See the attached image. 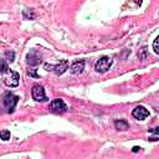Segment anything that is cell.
Instances as JSON below:
<instances>
[{
	"mask_svg": "<svg viewBox=\"0 0 159 159\" xmlns=\"http://www.w3.org/2000/svg\"><path fill=\"white\" fill-rule=\"evenodd\" d=\"M43 67H45V70H46V71L55 72L57 76H60V75L65 73V72L68 70V61H67V60H63V61H61V62H60V63H57V65L45 63V65H43Z\"/></svg>",
	"mask_w": 159,
	"mask_h": 159,
	"instance_id": "cell-1",
	"label": "cell"
},
{
	"mask_svg": "<svg viewBox=\"0 0 159 159\" xmlns=\"http://www.w3.org/2000/svg\"><path fill=\"white\" fill-rule=\"evenodd\" d=\"M2 75H4V82H5L6 86H9V87H17V86H19L20 75H19L16 71L7 70V71L4 72Z\"/></svg>",
	"mask_w": 159,
	"mask_h": 159,
	"instance_id": "cell-2",
	"label": "cell"
},
{
	"mask_svg": "<svg viewBox=\"0 0 159 159\" xmlns=\"http://www.w3.org/2000/svg\"><path fill=\"white\" fill-rule=\"evenodd\" d=\"M17 101H19V97L15 96L11 92H6L4 94V97H2V103H4V106H5V108L7 109L9 113H12L14 112V108H15Z\"/></svg>",
	"mask_w": 159,
	"mask_h": 159,
	"instance_id": "cell-3",
	"label": "cell"
},
{
	"mask_svg": "<svg viewBox=\"0 0 159 159\" xmlns=\"http://www.w3.org/2000/svg\"><path fill=\"white\" fill-rule=\"evenodd\" d=\"M112 66V58L108 57V56H103L101 57L97 62H96V66H94V70L99 73H104L109 70V67Z\"/></svg>",
	"mask_w": 159,
	"mask_h": 159,
	"instance_id": "cell-4",
	"label": "cell"
},
{
	"mask_svg": "<svg viewBox=\"0 0 159 159\" xmlns=\"http://www.w3.org/2000/svg\"><path fill=\"white\" fill-rule=\"evenodd\" d=\"M50 109H51L53 113L61 114V113L67 112L68 108H67L66 103H65L62 99H60V98H55V99H52L51 103H50Z\"/></svg>",
	"mask_w": 159,
	"mask_h": 159,
	"instance_id": "cell-5",
	"label": "cell"
},
{
	"mask_svg": "<svg viewBox=\"0 0 159 159\" xmlns=\"http://www.w3.org/2000/svg\"><path fill=\"white\" fill-rule=\"evenodd\" d=\"M31 96H32V98H34L35 101H37V102H46V101H47L45 89H43V87L40 86V84H35V86L32 87Z\"/></svg>",
	"mask_w": 159,
	"mask_h": 159,
	"instance_id": "cell-6",
	"label": "cell"
},
{
	"mask_svg": "<svg viewBox=\"0 0 159 159\" xmlns=\"http://www.w3.org/2000/svg\"><path fill=\"white\" fill-rule=\"evenodd\" d=\"M26 61L30 66H37L39 63H41L42 60H41V55L36 50H31L26 56Z\"/></svg>",
	"mask_w": 159,
	"mask_h": 159,
	"instance_id": "cell-7",
	"label": "cell"
},
{
	"mask_svg": "<svg viewBox=\"0 0 159 159\" xmlns=\"http://www.w3.org/2000/svg\"><path fill=\"white\" fill-rule=\"evenodd\" d=\"M132 116H133L135 119L143 120V119H145V118L149 116V111H148L145 107H143V106H138V107H135V108L133 109Z\"/></svg>",
	"mask_w": 159,
	"mask_h": 159,
	"instance_id": "cell-8",
	"label": "cell"
},
{
	"mask_svg": "<svg viewBox=\"0 0 159 159\" xmlns=\"http://www.w3.org/2000/svg\"><path fill=\"white\" fill-rule=\"evenodd\" d=\"M83 68H84V61H82V60L81 61H75L70 67V72L72 75H80V73H82Z\"/></svg>",
	"mask_w": 159,
	"mask_h": 159,
	"instance_id": "cell-9",
	"label": "cell"
},
{
	"mask_svg": "<svg viewBox=\"0 0 159 159\" xmlns=\"http://www.w3.org/2000/svg\"><path fill=\"white\" fill-rule=\"evenodd\" d=\"M114 127H116V129H118V130H127V129L129 128V124H128L127 120L119 119V120H116V122H114Z\"/></svg>",
	"mask_w": 159,
	"mask_h": 159,
	"instance_id": "cell-10",
	"label": "cell"
},
{
	"mask_svg": "<svg viewBox=\"0 0 159 159\" xmlns=\"http://www.w3.org/2000/svg\"><path fill=\"white\" fill-rule=\"evenodd\" d=\"M7 70H9V66H7L6 61H5L4 58H1V57H0V72H1V73H4V72H6Z\"/></svg>",
	"mask_w": 159,
	"mask_h": 159,
	"instance_id": "cell-11",
	"label": "cell"
},
{
	"mask_svg": "<svg viewBox=\"0 0 159 159\" xmlns=\"http://www.w3.org/2000/svg\"><path fill=\"white\" fill-rule=\"evenodd\" d=\"M0 138H1L2 140H9V139H10V132L6 130V129L1 130V132H0Z\"/></svg>",
	"mask_w": 159,
	"mask_h": 159,
	"instance_id": "cell-12",
	"label": "cell"
},
{
	"mask_svg": "<svg viewBox=\"0 0 159 159\" xmlns=\"http://www.w3.org/2000/svg\"><path fill=\"white\" fill-rule=\"evenodd\" d=\"M6 56H7V58H9L7 61L12 62V61H14V56H15V53H14L12 51H7V52H6Z\"/></svg>",
	"mask_w": 159,
	"mask_h": 159,
	"instance_id": "cell-13",
	"label": "cell"
},
{
	"mask_svg": "<svg viewBox=\"0 0 159 159\" xmlns=\"http://www.w3.org/2000/svg\"><path fill=\"white\" fill-rule=\"evenodd\" d=\"M27 75H29L30 77H35V78L39 77V75L36 73V70H29V71H27Z\"/></svg>",
	"mask_w": 159,
	"mask_h": 159,
	"instance_id": "cell-14",
	"label": "cell"
},
{
	"mask_svg": "<svg viewBox=\"0 0 159 159\" xmlns=\"http://www.w3.org/2000/svg\"><path fill=\"white\" fill-rule=\"evenodd\" d=\"M158 40H159V39L157 37V39L154 40V45H153V46H154V52H155V53H159V50H158Z\"/></svg>",
	"mask_w": 159,
	"mask_h": 159,
	"instance_id": "cell-15",
	"label": "cell"
},
{
	"mask_svg": "<svg viewBox=\"0 0 159 159\" xmlns=\"http://www.w3.org/2000/svg\"><path fill=\"white\" fill-rule=\"evenodd\" d=\"M139 149H140L139 147H133V152H134V153H137V152H138Z\"/></svg>",
	"mask_w": 159,
	"mask_h": 159,
	"instance_id": "cell-16",
	"label": "cell"
}]
</instances>
